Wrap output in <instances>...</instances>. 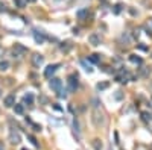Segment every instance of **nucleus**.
I'll list each match as a JSON object with an SVG mask.
<instances>
[{
  "label": "nucleus",
  "instance_id": "nucleus-9",
  "mask_svg": "<svg viewBox=\"0 0 152 150\" xmlns=\"http://www.w3.org/2000/svg\"><path fill=\"white\" fill-rule=\"evenodd\" d=\"M32 33H34V39H35V43H37V44H44L46 37H44V33H43V32H40V30L35 29Z\"/></svg>",
  "mask_w": 152,
  "mask_h": 150
},
{
  "label": "nucleus",
  "instance_id": "nucleus-31",
  "mask_svg": "<svg viewBox=\"0 0 152 150\" xmlns=\"http://www.w3.org/2000/svg\"><path fill=\"white\" fill-rule=\"evenodd\" d=\"M26 2H29V3H35L37 0H26Z\"/></svg>",
  "mask_w": 152,
  "mask_h": 150
},
{
  "label": "nucleus",
  "instance_id": "nucleus-5",
  "mask_svg": "<svg viewBox=\"0 0 152 150\" xmlns=\"http://www.w3.org/2000/svg\"><path fill=\"white\" fill-rule=\"evenodd\" d=\"M49 86H50L55 93H58V91L62 88V80H61V79H58V77H52L50 82H49Z\"/></svg>",
  "mask_w": 152,
  "mask_h": 150
},
{
  "label": "nucleus",
  "instance_id": "nucleus-3",
  "mask_svg": "<svg viewBox=\"0 0 152 150\" xmlns=\"http://www.w3.org/2000/svg\"><path fill=\"white\" fill-rule=\"evenodd\" d=\"M31 62H32V65H34L35 68H40L44 64V56H43V55H40V53H34L31 56Z\"/></svg>",
  "mask_w": 152,
  "mask_h": 150
},
{
  "label": "nucleus",
  "instance_id": "nucleus-18",
  "mask_svg": "<svg viewBox=\"0 0 152 150\" xmlns=\"http://www.w3.org/2000/svg\"><path fill=\"white\" fill-rule=\"evenodd\" d=\"M91 144H93V149H94V150H102V147H103L102 142H101V140H97V138L93 140V142H91Z\"/></svg>",
  "mask_w": 152,
  "mask_h": 150
},
{
  "label": "nucleus",
  "instance_id": "nucleus-19",
  "mask_svg": "<svg viewBox=\"0 0 152 150\" xmlns=\"http://www.w3.org/2000/svg\"><path fill=\"white\" fill-rule=\"evenodd\" d=\"M9 68V62L8 61H0V71H6Z\"/></svg>",
  "mask_w": 152,
  "mask_h": 150
},
{
  "label": "nucleus",
  "instance_id": "nucleus-17",
  "mask_svg": "<svg viewBox=\"0 0 152 150\" xmlns=\"http://www.w3.org/2000/svg\"><path fill=\"white\" fill-rule=\"evenodd\" d=\"M87 59L90 61V62H93V64H99L102 58H101V55H96V53H94V55H90V56H88Z\"/></svg>",
  "mask_w": 152,
  "mask_h": 150
},
{
  "label": "nucleus",
  "instance_id": "nucleus-24",
  "mask_svg": "<svg viewBox=\"0 0 152 150\" xmlns=\"http://www.w3.org/2000/svg\"><path fill=\"white\" fill-rule=\"evenodd\" d=\"M108 82H102V84H97V90L99 91H102V90H107V88H108Z\"/></svg>",
  "mask_w": 152,
  "mask_h": 150
},
{
  "label": "nucleus",
  "instance_id": "nucleus-34",
  "mask_svg": "<svg viewBox=\"0 0 152 150\" xmlns=\"http://www.w3.org/2000/svg\"><path fill=\"white\" fill-rule=\"evenodd\" d=\"M151 103H152V97H151Z\"/></svg>",
  "mask_w": 152,
  "mask_h": 150
},
{
  "label": "nucleus",
  "instance_id": "nucleus-20",
  "mask_svg": "<svg viewBox=\"0 0 152 150\" xmlns=\"http://www.w3.org/2000/svg\"><path fill=\"white\" fill-rule=\"evenodd\" d=\"M14 5L17 6V8L23 9L24 6H26V0H14Z\"/></svg>",
  "mask_w": 152,
  "mask_h": 150
},
{
  "label": "nucleus",
  "instance_id": "nucleus-15",
  "mask_svg": "<svg viewBox=\"0 0 152 150\" xmlns=\"http://www.w3.org/2000/svg\"><path fill=\"white\" fill-rule=\"evenodd\" d=\"M14 111H15V114H18V115H23V114H24V105H23V103H15V105H14Z\"/></svg>",
  "mask_w": 152,
  "mask_h": 150
},
{
  "label": "nucleus",
  "instance_id": "nucleus-35",
  "mask_svg": "<svg viewBox=\"0 0 152 150\" xmlns=\"http://www.w3.org/2000/svg\"><path fill=\"white\" fill-rule=\"evenodd\" d=\"M0 95H2V94H0Z\"/></svg>",
  "mask_w": 152,
  "mask_h": 150
},
{
  "label": "nucleus",
  "instance_id": "nucleus-11",
  "mask_svg": "<svg viewBox=\"0 0 152 150\" xmlns=\"http://www.w3.org/2000/svg\"><path fill=\"white\" fill-rule=\"evenodd\" d=\"M59 49H61V52H64V53H69L71 49H73V44H71V41H65V43H61Z\"/></svg>",
  "mask_w": 152,
  "mask_h": 150
},
{
  "label": "nucleus",
  "instance_id": "nucleus-33",
  "mask_svg": "<svg viewBox=\"0 0 152 150\" xmlns=\"http://www.w3.org/2000/svg\"><path fill=\"white\" fill-rule=\"evenodd\" d=\"M22 150H28V149H22Z\"/></svg>",
  "mask_w": 152,
  "mask_h": 150
},
{
  "label": "nucleus",
  "instance_id": "nucleus-4",
  "mask_svg": "<svg viewBox=\"0 0 152 150\" xmlns=\"http://www.w3.org/2000/svg\"><path fill=\"white\" fill-rule=\"evenodd\" d=\"M59 68V64H50L46 67V70H44V77H47V79H52V76L56 73V70Z\"/></svg>",
  "mask_w": 152,
  "mask_h": 150
},
{
  "label": "nucleus",
  "instance_id": "nucleus-7",
  "mask_svg": "<svg viewBox=\"0 0 152 150\" xmlns=\"http://www.w3.org/2000/svg\"><path fill=\"white\" fill-rule=\"evenodd\" d=\"M9 141L12 142V144H18V142L22 141V136H20L18 131H15V129H11V131H9Z\"/></svg>",
  "mask_w": 152,
  "mask_h": 150
},
{
  "label": "nucleus",
  "instance_id": "nucleus-22",
  "mask_svg": "<svg viewBox=\"0 0 152 150\" xmlns=\"http://www.w3.org/2000/svg\"><path fill=\"white\" fill-rule=\"evenodd\" d=\"M73 129H75V132L78 133V136H81V129H79V121L75 118L73 120Z\"/></svg>",
  "mask_w": 152,
  "mask_h": 150
},
{
  "label": "nucleus",
  "instance_id": "nucleus-1",
  "mask_svg": "<svg viewBox=\"0 0 152 150\" xmlns=\"http://www.w3.org/2000/svg\"><path fill=\"white\" fill-rule=\"evenodd\" d=\"M93 103H94V108H93V117H91V120H93V124L94 126H101V124H103L105 123V117H103V114L101 112V109H99V102L94 99L93 100Z\"/></svg>",
  "mask_w": 152,
  "mask_h": 150
},
{
  "label": "nucleus",
  "instance_id": "nucleus-2",
  "mask_svg": "<svg viewBox=\"0 0 152 150\" xmlns=\"http://www.w3.org/2000/svg\"><path fill=\"white\" fill-rule=\"evenodd\" d=\"M67 85H69V91L70 93H75L78 90V85H79V82H78V74H70L69 79H67Z\"/></svg>",
  "mask_w": 152,
  "mask_h": 150
},
{
  "label": "nucleus",
  "instance_id": "nucleus-14",
  "mask_svg": "<svg viewBox=\"0 0 152 150\" xmlns=\"http://www.w3.org/2000/svg\"><path fill=\"white\" fill-rule=\"evenodd\" d=\"M23 103H28V105H32V103H34V94H32V93L24 94V97H23Z\"/></svg>",
  "mask_w": 152,
  "mask_h": 150
},
{
  "label": "nucleus",
  "instance_id": "nucleus-21",
  "mask_svg": "<svg viewBox=\"0 0 152 150\" xmlns=\"http://www.w3.org/2000/svg\"><path fill=\"white\" fill-rule=\"evenodd\" d=\"M142 120L143 121H151L152 120V114H149V112H142Z\"/></svg>",
  "mask_w": 152,
  "mask_h": 150
},
{
  "label": "nucleus",
  "instance_id": "nucleus-16",
  "mask_svg": "<svg viewBox=\"0 0 152 150\" xmlns=\"http://www.w3.org/2000/svg\"><path fill=\"white\" fill-rule=\"evenodd\" d=\"M88 59H81V65L84 67V70L85 71H88V73H93V67H91L88 62H87Z\"/></svg>",
  "mask_w": 152,
  "mask_h": 150
},
{
  "label": "nucleus",
  "instance_id": "nucleus-6",
  "mask_svg": "<svg viewBox=\"0 0 152 150\" xmlns=\"http://www.w3.org/2000/svg\"><path fill=\"white\" fill-rule=\"evenodd\" d=\"M12 52H14V56L22 58L24 53H28V49H26L24 46H22V44H15V46H14V49H12Z\"/></svg>",
  "mask_w": 152,
  "mask_h": 150
},
{
  "label": "nucleus",
  "instance_id": "nucleus-28",
  "mask_svg": "<svg viewBox=\"0 0 152 150\" xmlns=\"http://www.w3.org/2000/svg\"><path fill=\"white\" fill-rule=\"evenodd\" d=\"M31 126L34 127V131H35V132H40V131H41V126H40V124H37V123H34V121L31 123Z\"/></svg>",
  "mask_w": 152,
  "mask_h": 150
},
{
  "label": "nucleus",
  "instance_id": "nucleus-27",
  "mask_svg": "<svg viewBox=\"0 0 152 150\" xmlns=\"http://www.w3.org/2000/svg\"><path fill=\"white\" fill-rule=\"evenodd\" d=\"M122 8H123L122 3H117V5L114 6V9H113V11H114V14H120V12H122Z\"/></svg>",
  "mask_w": 152,
  "mask_h": 150
},
{
  "label": "nucleus",
  "instance_id": "nucleus-32",
  "mask_svg": "<svg viewBox=\"0 0 152 150\" xmlns=\"http://www.w3.org/2000/svg\"><path fill=\"white\" fill-rule=\"evenodd\" d=\"M0 150H2V142H0Z\"/></svg>",
  "mask_w": 152,
  "mask_h": 150
},
{
  "label": "nucleus",
  "instance_id": "nucleus-13",
  "mask_svg": "<svg viewBox=\"0 0 152 150\" xmlns=\"http://www.w3.org/2000/svg\"><path fill=\"white\" fill-rule=\"evenodd\" d=\"M129 61L135 65H142L143 64V59L140 56H137V55H129Z\"/></svg>",
  "mask_w": 152,
  "mask_h": 150
},
{
  "label": "nucleus",
  "instance_id": "nucleus-10",
  "mask_svg": "<svg viewBox=\"0 0 152 150\" xmlns=\"http://www.w3.org/2000/svg\"><path fill=\"white\" fill-rule=\"evenodd\" d=\"M3 105H5L6 108H14V105H15V97H14L12 94L6 95L5 100H3Z\"/></svg>",
  "mask_w": 152,
  "mask_h": 150
},
{
  "label": "nucleus",
  "instance_id": "nucleus-26",
  "mask_svg": "<svg viewBox=\"0 0 152 150\" xmlns=\"http://www.w3.org/2000/svg\"><path fill=\"white\" fill-rule=\"evenodd\" d=\"M58 97H59V99H65V97H67V91L61 88V90L58 91Z\"/></svg>",
  "mask_w": 152,
  "mask_h": 150
},
{
  "label": "nucleus",
  "instance_id": "nucleus-25",
  "mask_svg": "<svg viewBox=\"0 0 152 150\" xmlns=\"http://www.w3.org/2000/svg\"><path fill=\"white\" fill-rule=\"evenodd\" d=\"M140 73H142V76H144V77H146V76H149V74H151V70H149V68H140Z\"/></svg>",
  "mask_w": 152,
  "mask_h": 150
},
{
  "label": "nucleus",
  "instance_id": "nucleus-36",
  "mask_svg": "<svg viewBox=\"0 0 152 150\" xmlns=\"http://www.w3.org/2000/svg\"><path fill=\"white\" fill-rule=\"evenodd\" d=\"M151 149H152V147H151Z\"/></svg>",
  "mask_w": 152,
  "mask_h": 150
},
{
  "label": "nucleus",
  "instance_id": "nucleus-12",
  "mask_svg": "<svg viewBox=\"0 0 152 150\" xmlns=\"http://www.w3.org/2000/svg\"><path fill=\"white\" fill-rule=\"evenodd\" d=\"M87 15H88V8H82V9H79L76 12V17L79 20H85V17H87Z\"/></svg>",
  "mask_w": 152,
  "mask_h": 150
},
{
  "label": "nucleus",
  "instance_id": "nucleus-29",
  "mask_svg": "<svg viewBox=\"0 0 152 150\" xmlns=\"http://www.w3.org/2000/svg\"><path fill=\"white\" fill-rule=\"evenodd\" d=\"M123 97V94H122V91H116V95H114V99L116 100H120Z\"/></svg>",
  "mask_w": 152,
  "mask_h": 150
},
{
  "label": "nucleus",
  "instance_id": "nucleus-23",
  "mask_svg": "<svg viewBox=\"0 0 152 150\" xmlns=\"http://www.w3.org/2000/svg\"><path fill=\"white\" fill-rule=\"evenodd\" d=\"M28 140H29V141H31L35 147H38V146H40V144H38V141H37V138H35L34 135H31V133H29V135H28Z\"/></svg>",
  "mask_w": 152,
  "mask_h": 150
},
{
  "label": "nucleus",
  "instance_id": "nucleus-8",
  "mask_svg": "<svg viewBox=\"0 0 152 150\" xmlns=\"http://www.w3.org/2000/svg\"><path fill=\"white\" fill-rule=\"evenodd\" d=\"M101 41H102V38H101V35L99 33H91V35L88 37V43L91 44V46H99L101 44Z\"/></svg>",
  "mask_w": 152,
  "mask_h": 150
},
{
  "label": "nucleus",
  "instance_id": "nucleus-30",
  "mask_svg": "<svg viewBox=\"0 0 152 150\" xmlns=\"http://www.w3.org/2000/svg\"><path fill=\"white\" fill-rule=\"evenodd\" d=\"M138 47H140V49H142V50H144V52H146V50H149V49H148V47H146V46H143V44H140V46H138Z\"/></svg>",
  "mask_w": 152,
  "mask_h": 150
}]
</instances>
